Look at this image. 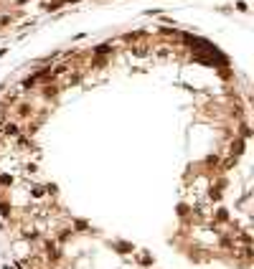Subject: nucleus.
I'll return each mask as SVG.
<instances>
[{
  "label": "nucleus",
  "instance_id": "1",
  "mask_svg": "<svg viewBox=\"0 0 254 269\" xmlns=\"http://www.w3.org/2000/svg\"><path fill=\"white\" fill-rule=\"evenodd\" d=\"M18 130H15V124H10V127H5V134H15Z\"/></svg>",
  "mask_w": 254,
  "mask_h": 269
}]
</instances>
